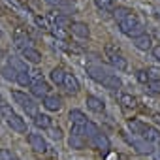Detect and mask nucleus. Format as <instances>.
Returning <instances> with one entry per match:
<instances>
[{"mask_svg": "<svg viewBox=\"0 0 160 160\" xmlns=\"http://www.w3.org/2000/svg\"><path fill=\"white\" fill-rule=\"evenodd\" d=\"M145 27L141 25V21L138 19V15L132 12L126 19H122L121 23H119V30L124 34V36H128V38H136V36H139V34H143L145 30H143Z\"/></svg>", "mask_w": 160, "mask_h": 160, "instance_id": "f257e3e1", "label": "nucleus"}, {"mask_svg": "<svg viewBox=\"0 0 160 160\" xmlns=\"http://www.w3.org/2000/svg\"><path fill=\"white\" fill-rule=\"evenodd\" d=\"M106 55H108V60H109V64H111L115 70H119V72H124V70L128 68V60H126V58L121 55L119 47L106 45Z\"/></svg>", "mask_w": 160, "mask_h": 160, "instance_id": "f03ea898", "label": "nucleus"}, {"mask_svg": "<svg viewBox=\"0 0 160 160\" xmlns=\"http://www.w3.org/2000/svg\"><path fill=\"white\" fill-rule=\"evenodd\" d=\"M12 96H13V100L30 115V117H34L36 113H38V106H36V102L32 100V96H28L27 92H23V91H13L12 92Z\"/></svg>", "mask_w": 160, "mask_h": 160, "instance_id": "7ed1b4c3", "label": "nucleus"}, {"mask_svg": "<svg viewBox=\"0 0 160 160\" xmlns=\"http://www.w3.org/2000/svg\"><path fill=\"white\" fill-rule=\"evenodd\" d=\"M122 138H124V141L128 143V145H132L134 149H136V152L138 154H152V145L149 143V141H145L143 138H139V136H130V134H122Z\"/></svg>", "mask_w": 160, "mask_h": 160, "instance_id": "20e7f679", "label": "nucleus"}, {"mask_svg": "<svg viewBox=\"0 0 160 160\" xmlns=\"http://www.w3.org/2000/svg\"><path fill=\"white\" fill-rule=\"evenodd\" d=\"M139 138H143L151 145H160V130L151 126V124H143V128L139 132Z\"/></svg>", "mask_w": 160, "mask_h": 160, "instance_id": "39448f33", "label": "nucleus"}, {"mask_svg": "<svg viewBox=\"0 0 160 160\" xmlns=\"http://www.w3.org/2000/svg\"><path fill=\"white\" fill-rule=\"evenodd\" d=\"M47 21H49V25L53 23V27H58V28H70V25H72L70 17L60 12H51L47 15Z\"/></svg>", "mask_w": 160, "mask_h": 160, "instance_id": "423d86ee", "label": "nucleus"}, {"mask_svg": "<svg viewBox=\"0 0 160 160\" xmlns=\"http://www.w3.org/2000/svg\"><path fill=\"white\" fill-rule=\"evenodd\" d=\"M87 73H89V77H92L98 83H104L106 77L111 75V72L108 68H104V66H87Z\"/></svg>", "mask_w": 160, "mask_h": 160, "instance_id": "0eeeda50", "label": "nucleus"}, {"mask_svg": "<svg viewBox=\"0 0 160 160\" xmlns=\"http://www.w3.org/2000/svg\"><path fill=\"white\" fill-rule=\"evenodd\" d=\"M13 43H15V47L21 51V49H25V47H32V38H30L25 30L17 28V30L13 32Z\"/></svg>", "mask_w": 160, "mask_h": 160, "instance_id": "6e6552de", "label": "nucleus"}, {"mask_svg": "<svg viewBox=\"0 0 160 160\" xmlns=\"http://www.w3.org/2000/svg\"><path fill=\"white\" fill-rule=\"evenodd\" d=\"M6 124H8L12 130L19 132V134H25V132H27V122H25V119H21V117L15 115V113H12L10 117H6Z\"/></svg>", "mask_w": 160, "mask_h": 160, "instance_id": "1a4fd4ad", "label": "nucleus"}, {"mask_svg": "<svg viewBox=\"0 0 160 160\" xmlns=\"http://www.w3.org/2000/svg\"><path fill=\"white\" fill-rule=\"evenodd\" d=\"M70 30H72V34H73V36L81 38V40H87V38H89V34H91L89 25H87V23H81V21H72Z\"/></svg>", "mask_w": 160, "mask_h": 160, "instance_id": "9d476101", "label": "nucleus"}, {"mask_svg": "<svg viewBox=\"0 0 160 160\" xmlns=\"http://www.w3.org/2000/svg\"><path fill=\"white\" fill-rule=\"evenodd\" d=\"M28 143H30V147L36 151V152H47V141L40 136V134H28Z\"/></svg>", "mask_w": 160, "mask_h": 160, "instance_id": "9b49d317", "label": "nucleus"}, {"mask_svg": "<svg viewBox=\"0 0 160 160\" xmlns=\"http://www.w3.org/2000/svg\"><path fill=\"white\" fill-rule=\"evenodd\" d=\"M92 141V145H94V149H98L102 154H106V152H109V149H111V143H109V138L106 136V134H98L96 138H92L91 139Z\"/></svg>", "mask_w": 160, "mask_h": 160, "instance_id": "f8f14e48", "label": "nucleus"}, {"mask_svg": "<svg viewBox=\"0 0 160 160\" xmlns=\"http://www.w3.org/2000/svg\"><path fill=\"white\" fill-rule=\"evenodd\" d=\"M132 42H134V47L139 49V51H151L152 49V40L145 32L139 34V36H136V38H132Z\"/></svg>", "mask_w": 160, "mask_h": 160, "instance_id": "ddd939ff", "label": "nucleus"}, {"mask_svg": "<svg viewBox=\"0 0 160 160\" xmlns=\"http://www.w3.org/2000/svg\"><path fill=\"white\" fill-rule=\"evenodd\" d=\"M21 55H23V58H25L27 62H30V64H40V62H42V53H40L36 47H25V49H21Z\"/></svg>", "mask_w": 160, "mask_h": 160, "instance_id": "4468645a", "label": "nucleus"}, {"mask_svg": "<svg viewBox=\"0 0 160 160\" xmlns=\"http://www.w3.org/2000/svg\"><path fill=\"white\" fill-rule=\"evenodd\" d=\"M43 108H45L47 111H58V109L62 108V98L57 96V94H47V96L43 98Z\"/></svg>", "mask_w": 160, "mask_h": 160, "instance_id": "2eb2a0df", "label": "nucleus"}, {"mask_svg": "<svg viewBox=\"0 0 160 160\" xmlns=\"http://www.w3.org/2000/svg\"><path fill=\"white\" fill-rule=\"evenodd\" d=\"M62 87H64L70 94H77V92H79V81H77V77H75L73 73H66V75H64Z\"/></svg>", "mask_w": 160, "mask_h": 160, "instance_id": "dca6fc26", "label": "nucleus"}, {"mask_svg": "<svg viewBox=\"0 0 160 160\" xmlns=\"http://www.w3.org/2000/svg\"><path fill=\"white\" fill-rule=\"evenodd\" d=\"M85 104H87V108H89L91 111H94V113H102V111L106 109L104 100H102V98H98V96H87Z\"/></svg>", "mask_w": 160, "mask_h": 160, "instance_id": "f3484780", "label": "nucleus"}, {"mask_svg": "<svg viewBox=\"0 0 160 160\" xmlns=\"http://www.w3.org/2000/svg\"><path fill=\"white\" fill-rule=\"evenodd\" d=\"M49 85L43 81V83H36V85H30V92H32V96H36V98H40V100H43L47 94H49Z\"/></svg>", "mask_w": 160, "mask_h": 160, "instance_id": "a211bd4d", "label": "nucleus"}, {"mask_svg": "<svg viewBox=\"0 0 160 160\" xmlns=\"http://www.w3.org/2000/svg\"><path fill=\"white\" fill-rule=\"evenodd\" d=\"M34 124H36L38 128H42V130H49V128L53 126V121H51V117H49V115L36 113V115H34Z\"/></svg>", "mask_w": 160, "mask_h": 160, "instance_id": "6ab92c4d", "label": "nucleus"}, {"mask_svg": "<svg viewBox=\"0 0 160 160\" xmlns=\"http://www.w3.org/2000/svg\"><path fill=\"white\" fill-rule=\"evenodd\" d=\"M119 104H121L124 109H136L138 100H136V96H132V94H128V92H122V94L119 96Z\"/></svg>", "mask_w": 160, "mask_h": 160, "instance_id": "aec40b11", "label": "nucleus"}, {"mask_svg": "<svg viewBox=\"0 0 160 160\" xmlns=\"http://www.w3.org/2000/svg\"><path fill=\"white\" fill-rule=\"evenodd\" d=\"M94 4H96V8H98L102 13H113L115 8H117L113 0H94Z\"/></svg>", "mask_w": 160, "mask_h": 160, "instance_id": "412c9836", "label": "nucleus"}, {"mask_svg": "<svg viewBox=\"0 0 160 160\" xmlns=\"http://www.w3.org/2000/svg\"><path fill=\"white\" fill-rule=\"evenodd\" d=\"M64 75H66V72H64L62 68H53L51 73H49L51 81H53L57 87H62V83H64Z\"/></svg>", "mask_w": 160, "mask_h": 160, "instance_id": "4be33fe9", "label": "nucleus"}, {"mask_svg": "<svg viewBox=\"0 0 160 160\" xmlns=\"http://www.w3.org/2000/svg\"><path fill=\"white\" fill-rule=\"evenodd\" d=\"M68 119H70L72 124H85V122H87L85 113H83V111H79V109H72V111L68 113Z\"/></svg>", "mask_w": 160, "mask_h": 160, "instance_id": "5701e85b", "label": "nucleus"}, {"mask_svg": "<svg viewBox=\"0 0 160 160\" xmlns=\"http://www.w3.org/2000/svg\"><path fill=\"white\" fill-rule=\"evenodd\" d=\"M83 134H85V138L92 139V138H96V136L100 134V130H98V126H96L92 121H87V122L83 124Z\"/></svg>", "mask_w": 160, "mask_h": 160, "instance_id": "b1692460", "label": "nucleus"}, {"mask_svg": "<svg viewBox=\"0 0 160 160\" xmlns=\"http://www.w3.org/2000/svg\"><path fill=\"white\" fill-rule=\"evenodd\" d=\"M104 87H108V89H111V91H117V89H121V79L117 77V73H111V75H108L106 77V81L102 83Z\"/></svg>", "mask_w": 160, "mask_h": 160, "instance_id": "393cba45", "label": "nucleus"}, {"mask_svg": "<svg viewBox=\"0 0 160 160\" xmlns=\"http://www.w3.org/2000/svg\"><path fill=\"white\" fill-rule=\"evenodd\" d=\"M68 145H70V149H83L85 147V138L83 136H70Z\"/></svg>", "mask_w": 160, "mask_h": 160, "instance_id": "a878e982", "label": "nucleus"}, {"mask_svg": "<svg viewBox=\"0 0 160 160\" xmlns=\"http://www.w3.org/2000/svg\"><path fill=\"white\" fill-rule=\"evenodd\" d=\"M130 13H132V10H130V8H124V6H121V8H115V12H113V17H115V21H117V23H121V21H122V19H126Z\"/></svg>", "mask_w": 160, "mask_h": 160, "instance_id": "bb28decb", "label": "nucleus"}, {"mask_svg": "<svg viewBox=\"0 0 160 160\" xmlns=\"http://www.w3.org/2000/svg\"><path fill=\"white\" fill-rule=\"evenodd\" d=\"M15 81H17L21 87H30V85H32L28 72H17V77H15Z\"/></svg>", "mask_w": 160, "mask_h": 160, "instance_id": "cd10ccee", "label": "nucleus"}, {"mask_svg": "<svg viewBox=\"0 0 160 160\" xmlns=\"http://www.w3.org/2000/svg\"><path fill=\"white\" fill-rule=\"evenodd\" d=\"M49 32L55 36V40H58V42H66V38H68V34H66V28H58V27H51L49 28Z\"/></svg>", "mask_w": 160, "mask_h": 160, "instance_id": "c85d7f7f", "label": "nucleus"}, {"mask_svg": "<svg viewBox=\"0 0 160 160\" xmlns=\"http://www.w3.org/2000/svg\"><path fill=\"white\" fill-rule=\"evenodd\" d=\"M2 75L8 79V81H15V77H17V70H15L13 66H10V64H8V66H4V68H2Z\"/></svg>", "mask_w": 160, "mask_h": 160, "instance_id": "c756f323", "label": "nucleus"}, {"mask_svg": "<svg viewBox=\"0 0 160 160\" xmlns=\"http://www.w3.org/2000/svg\"><path fill=\"white\" fill-rule=\"evenodd\" d=\"M143 124H145V122H141V121H138V119H130V121H128V128H130L132 134H136V136H139Z\"/></svg>", "mask_w": 160, "mask_h": 160, "instance_id": "7c9ffc66", "label": "nucleus"}, {"mask_svg": "<svg viewBox=\"0 0 160 160\" xmlns=\"http://www.w3.org/2000/svg\"><path fill=\"white\" fill-rule=\"evenodd\" d=\"M28 75H30V81H32V85H36V83H43V73H42L38 68L30 70V72H28Z\"/></svg>", "mask_w": 160, "mask_h": 160, "instance_id": "2f4dec72", "label": "nucleus"}, {"mask_svg": "<svg viewBox=\"0 0 160 160\" xmlns=\"http://www.w3.org/2000/svg\"><path fill=\"white\" fill-rule=\"evenodd\" d=\"M34 23H36L42 30H49V28H51V25H49L47 17H43V15H34Z\"/></svg>", "mask_w": 160, "mask_h": 160, "instance_id": "473e14b6", "label": "nucleus"}, {"mask_svg": "<svg viewBox=\"0 0 160 160\" xmlns=\"http://www.w3.org/2000/svg\"><path fill=\"white\" fill-rule=\"evenodd\" d=\"M12 113H13V109H12V106H10V104H6L4 100L0 102V115H2V117L6 119V117H10Z\"/></svg>", "mask_w": 160, "mask_h": 160, "instance_id": "72a5a7b5", "label": "nucleus"}, {"mask_svg": "<svg viewBox=\"0 0 160 160\" xmlns=\"http://www.w3.org/2000/svg\"><path fill=\"white\" fill-rule=\"evenodd\" d=\"M147 73H149V81H160V68L152 66L147 70Z\"/></svg>", "mask_w": 160, "mask_h": 160, "instance_id": "f704fd0d", "label": "nucleus"}, {"mask_svg": "<svg viewBox=\"0 0 160 160\" xmlns=\"http://www.w3.org/2000/svg\"><path fill=\"white\" fill-rule=\"evenodd\" d=\"M136 79H138L139 83L147 85V83H149V73H147V70H138V72H136Z\"/></svg>", "mask_w": 160, "mask_h": 160, "instance_id": "c9c22d12", "label": "nucleus"}, {"mask_svg": "<svg viewBox=\"0 0 160 160\" xmlns=\"http://www.w3.org/2000/svg\"><path fill=\"white\" fill-rule=\"evenodd\" d=\"M70 136H83V138H85V134H83V124H72Z\"/></svg>", "mask_w": 160, "mask_h": 160, "instance_id": "e433bc0d", "label": "nucleus"}, {"mask_svg": "<svg viewBox=\"0 0 160 160\" xmlns=\"http://www.w3.org/2000/svg\"><path fill=\"white\" fill-rule=\"evenodd\" d=\"M49 132H51V138H53V139H62V130H60L58 126H51Z\"/></svg>", "mask_w": 160, "mask_h": 160, "instance_id": "4c0bfd02", "label": "nucleus"}, {"mask_svg": "<svg viewBox=\"0 0 160 160\" xmlns=\"http://www.w3.org/2000/svg\"><path fill=\"white\" fill-rule=\"evenodd\" d=\"M149 91L152 94H160V81H149Z\"/></svg>", "mask_w": 160, "mask_h": 160, "instance_id": "58836bf2", "label": "nucleus"}, {"mask_svg": "<svg viewBox=\"0 0 160 160\" xmlns=\"http://www.w3.org/2000/svg\"><path fill=\"white\" fill-rule=\"evenodd\" d=\"M12 156H13L12 151H8V149H0V160H10Z\"/></svg>", "mask_w": 160, "mask_h": 160, "instance_id": "ea45409f", "label": "nucleus"}, {"mask_svg": "<svg viewBox=\"0 0 160 160\" xmlns=\"http://www.w3.org/2000/svg\"><path fill=\"white\" fill-rule=\"evenodd\" d=\"M151 51H152V58L160 62V45H154V47H152Z\"/></svg>", "mask_w": 160, "mask_h": 160, "instance_id": "a19ab883", "label": "nucleus"}, {"mask_svg": "<svg viewBox=\"0 0 160 160\" xmlns=\"http://www.w3.org/2000/svg\"><path fill=\"white\" fill-rule=\"evenodd\" d=\"M64 2V0H45V4H49V6H60Z\"/></svg>", "mask_w": 160, "mask_h": 160, "instance_id": "79ce46f5", "label": "nucleus"}, {"mask_svg": "<svg viewBox=\"0 0 160 160\" xmlns=\"http://www.w3.org/2000/svg\"><path fill=\"white\" fill-rule=\"evenodd\" d=\"M152 160H160V149H154L152 151Z\"/></svg>", "mask_w": 160, "mask_h": 160, "instance_id": "37998d69", "label": "nucleus"}, {"mask_svg": "<svg viewBox=\"0 0 160 160\" xmlns=\"http://www.w3.org/2000/svg\"><path fill=\"white\" fill-rule=\"evenodd\" d=\"M152 119H154V122H156V124H160V113H154V115H152Z\"/></svg>", "mask_w": 160, "mask_h": 160, "instance_id": "c03bdc74", "label": "nucleus"}, {"mask_svg": "<svg viewBox=\"0 0 160 160\" xmlns=\"http://www.w3.org/2000/svg\"><path fill=\"white\" fill-rule=\"evenodd\" d=\"M10 160H19V158H17V156H15V154H13V156H12V158H10Z\"/></svg>", "mask_w": 160, "mask_h": 160, "instance_id": "a18cd8bd", "label": "nucleus"}, {"mask_svg": "<svg viewBox=\"0 0 160 160\" xmlns=\"http://www.w3.org/2000/svg\"><path fill=\"white\" fill-rule=\"evenodd\" d=\"M0 38H2V28H0Z\"/></svg>", "mask_w": 160, "mask_h": 160, "instance_id": "49530a36", "label": "nucleus"}, {"mask_svg": "<svg viewBox=\"0 0 160 160\" xmlns=\"http://www.w3.org/2000/svg\"><path fill=\"white\" fill-rule=\"evenodd\" d=\"M0 102H2V94H0Z\"/></svg>", "mask_w": 160, "mask_h": 160, "instance_id": "de8ad7c7", "label": "nucleus"}]
</instances>
